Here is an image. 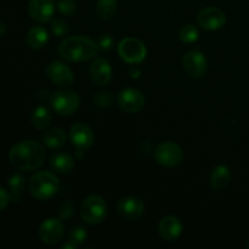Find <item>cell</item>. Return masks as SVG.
<instances>
[{"label":"cell","instance_id":"cell-1","mask_svg":"<svg viewBox=\"0 0 249 249\" xmlns=\"http://www.w3.org/2000/svg\"><path fill=\"white\" fill-rule=\"evenodd\" d=\"M9 160L16 169L31 172L36 170L45 160V150L39 142L24 140L15 143L9 152Z\"/></svg>","mask_w":249,"mask_h":249},{"label":"cell","instance_id":"cell-2","mask_svg":"<svg viewBox=\"0 0 249 249\" xmlns=\"http://www.w3.org/2000/svg\"><path fill=\"white\" fill-rule=\"evenodd\" d=\"M99 45L87 36H68L58 46L61 57L71 62H85L96 56Z\"/></svg>","mask_w":249,"mask_h":249},{"label":"cell","instance_id":"cell-3","mask_svg":"<svg viewBox=\"0 0 249 249\" xmlns=\"http://www.w3.org/2000/svg\"><path fill=\"white\" fill-rule=\"evenodd\" d=\"M60 190V180L53 173L44 170L34 174L29 180V191L38 201L53 198Z\"/></svg>","mask_w":249,"mask_h":249},{"label":"cell","instance_id":"cell-4","mask_svg":"<svg viewBox=\"0 0 249 249\" xmlns=\"http://www.w3.org/2000/svg\"><path fill=\"white\" fill-rule=\"evenodd\" d=\"M80 215L85 223L97 225L102 223L107 215L106 201L99 195H91L83 201L80 207Z\"/></svg>","mask_w":249,"mask_h":249},{"label":"cell","instance_id":"cell-5","mask_svg":"<svg viewBox=\"0 0 249 249\" xmlns=\"http://www.w3.org/2000/svg\"><path fill=\"white\" fill-rule=\"evenodd\" d=\"M50 105L60 116H71L79 108L80 99L72 90H60L51 96Z\"/></svg>","mask_w":249,"mask_h":249},{"label":"cell","instance_id":"cell-6","mask_svg":"<svg viewBox=\"0 0 249 249\" xmlns=\"http://www.w3.org/2000/svg\"><path fill=\"white\" fill-rule=\"evenodd\" d=\"M155 158L163 167L174 168L181 164L184 160V151L177 142L165 141L156 147Z\"/></svg>","mask_w":249,"mask_h":249},{"label":"cell","instance_id":"cell-7","mask_svg":"<svg viewBox=\"0 0 249 249\" xmlns=\"http://www.w3.org/2000/svg\"><path fill=\"white\" fill-rule=\"evenodd\" d=\"M118 53L123 61L131 65L141 63L146 57L145 44L135 38H125L118 44Z\"/></svg>","mask_w":249,"mask_h":249},{"label":"cell","instance_id":"cell-8","mask_svg":"<svg viewBox=\"0 0 249 249\" xmlns=\"http://www.w3.org/2000/svg\"><path fill=\"white\" fill-rule=\"evenodd\" d=\"M118 106L128 113H138L142 111L146 105V99L143 94L139 90L128 88V89L122 90L117 96Z\"/></svg>","mask_w":249,"mask_h":249},{"label":"cell","instance_id":"cell-9","mask_svg":"<svg viewBox=\"0 0 249 249\" xmlns=\"http://www.w3.org/2000/svg\"><path fill=\"white\" fill-rule=\"evenodd\" d=\"M38 235L46 245H56L65 236V225L56 218L46 219L39 228Z\"/></svg>","mask_w":249,"mask_h":249},{"label":"cell","instance_id":"cell-10","mask_svg":"<svg viewBox=\"0 0 249 249\" xmlns=\"http://www.w3.org/2000/svg\"><path fill=\"white\" fill-rule=\"evenodd\" d=\"M182 67L185 72L192 78H199L207 72V58L199 50H191L182 58Z\"/></svg>","mask_w":249,"mask_h":249},{"label":"cell","instance_id":"cell-11","mask_svg":"<svg viewBox=\"0 0 249 249\" xmlns=\"http://www.w3.org/2000/svg\"><path fill=\"white\" fill-rule=\"evenodd\" d=\"M198 24L207 31H216L224 27L226 22V15L221 9L209 6L202 10L197 17Z\"/></svg>","mask_w":249,"mask_h":249},{"label":"cell","instance_id":"cell-12","mask_svg":"<svg viewBox=\"0 0 249 249\" xmlns=\"http://www.w3.org/2000/svg\"><path fill=\"white\" fill-rule=\"evenodd\" d=\"M70 139L75 150L84 152L88 148L91 147L92 142H94V134L89 125L82 123V122H78V123L73 124L71 128Z\"/></svg>","mask_w":249,"mask_h":249},{"label":"cell","instance_id":"cell-13","mask_svg":"<svg viewBox=\"0 0 249 249\" xmlns=\"http://www.w3.org/2000/svg\"><path fill=\"white\" fill-rule=\"evenodd\" d=\"M46 75L51 82L60 87H70L74 83V74L72 70L60 61H53L46 67Z\"/></svg>","mask_w":249,"mask_h":249},{"label":"cell","instance_id":"cell-14","mask_svg":"<svg viewBox=\"0 0 249 249\" xmlns=\"http://www.w3.org/2000/svg\"><path fill=\"white\" fill-rule=\"evenodd\" d=\"M117 209L122 218L126 220H136L145 213V204L138 197L128 196L119 199Z\"/></svg>","mask_w":249,"mask_h":249},{"label":"cell","instance_id":"cell-15","mask_svg":"<svg viewBox=\"0 0 249 249\" xmlns=\"http://www.w3.org/2000/svg\"><path fill=\"white\" fill-rule=\"evenodd\" d=\"M56 5L53 0H31L28 5V14L34 21L45 23L53 18Z\"/></svg>","mask_w":249,"mask_h":249},{"label":"cell","instance_id":"cell-16","mask_svg":"<svg viewBox=\"0 0 249 249\" xmlns=\"http://www.w3.org/2000/svg\"><path fill=\"white\" fill-rule=\"evenodd\" d=\"M90 77L99 87L108 84L112 78V67L108 61L102 57L95 58L90 66Z\"/></svg>","mask_w":249,"mask_h":249},{"label":"cell","instance_id":"cell-17","mask_svg":"<svg viewBox=\"0 0 249 249\" xmlns=\"http://www.w3.org/2000/svg\"><path fill=\"white\" fill-rule=\"evenodd\" d=\"M182 223L178 216L168 215L160 221L158 232L160 236L165 241H175L180 237L182 232Z\"/></svg>","mask_w":249,"mask_h":249},{"label":"cell","instance_id":"cell-18","mask_svg":"<svg viewBox=\"0 0 249 249\" xmlns=\"http://www.w3.org/2000/svg\"><path fill=\"white\" fill-rule=\"evenodd\" d=\"M75 165L74 158L71 155L65 152H57L51 156L50 158V167L53 172L58 174H70L73 172Z\"/></svg>","mask_w":249,"mask_h":249},{"label":"cell","instance_id":"cell-19","mask_svg":"<svg viewBox=\"0 0 249 249\" xmlns=\"http://www.w3.org/2000/svg\"><path fill=\"white\" fill-rule=\"evenodd\" d=\"M231 179H232V175H231L230 169L228 167H225V165H218L212 172L211 178H209V182H211V186L213 189L220 191V190L226 189L230 185Z\"/></svg>","mask_w":249,"mask_h":249},{"label":"cell","instance_id":"cell-20","mask_svg":"<svg viewBox=\"0 0 249 249\" xmlns=\"http://www.w3.org/2000/svg\"><path fill=\"white\" fill-rule=\"evenodd\" d=\"M27 45L32 49H39L44 48L46 45V43L49 41V33L44 27L41 26H36L33 28L29 29V32L27 33Z\"/></svg>","mask_w":249,"mask_h":249},{"label":"cell","instance_id":"cell-21","mask_svg":"<svg viewBox=\"0 0 249 249\" xmlns=\"http://www.w3.org/2000/svg\"><path fill=\"white\" fill-rule=\"evenodd\" d=\"M43 142L49 148L62 147L66 142V134L62 129L53 128L46 131L43 136Z\"/></svg>","mask_w":249,"mask_h":249},{"label":"cell","instance_id":"cell-22","mask_svg":"<svg viewBox=\"0 0 249 249\" xmlns=\"http://www.w3.org/2000/svg\"><path fill=\"white\" fill-rule=\"evenodd\" d=\"M51 119L53 117H51L50 111L44 106L36 107L32 113V123H33L34 128L38 130H44L48 128L51 123Z\"/></svg>","mask_w":249,"mask_h":249},{"label":"cell","instance_id":"cell-23","mask_svg":"<svg viewBox=\"0 0 249 249\" xmlns=\"http://www.w3.org/2000/svg\"><path fill=\"white\" fill-rule=\"evenodd\" d=\"M24 186H26V178L21 173H16L9 180V194L11 196V201L18 202L22 196Z\"/></svg>","mask_w":249,"mask_h":249},{"label":"cell","instance_id":"cell-24","mask_svg":"<svg viewBox=\"0 0 249 249\" xmlns=\"http://www.w3.org/2000/svg\"><path fill=\"white\" fill-rule=\"evenodd\" d=\"M117 12V0H97L96 14L101 19L112 18Z\"/></svg>","mask_w":249,"mask_h":249},{"label":"cell","instance_id":"cell-25","mask_svg":"<svg viewBox=\"0 0 249 249\" xmlns=\"http://www.w3.org/2000/svg\"><path fill=\"white\" fill-rule=\"evenodd\" d=\"M88 237V231L84 226L82 225H75L71 229V231L68 232V240L67 242L71 243L73 247H78V246L82 245Z\"/></svg>","mask_w":249,"mask_h":249},{"label":"cell","instance_id":"cell-26","mask_svg":"<svg viewBox=\"0 0 249 249\" xmlns=\"http://www.w3.org/2000/svg\"><path fill=\"white\" fill-rule=\"evenodd\" d=\"M198 29L192 24H186V26L181 27L179 32V38L182 43L185 44H192L198 39Z\"/></svg>","mask_w":249,"mask_h":249},{"label":"cell","instance_id":"cell-27","mask_svg":"<svg viewBox=\"0 0 249 249\" xmlns=\"http://www.w3.org/2000/svg\"><path fill=\"white\" fill-rule=\"evenodd\" d=\"M57 7L61 14L66 15V16H73L77 12V4L74 0H60Z\"/></svg>","mask_w":249,"mask_h":249},{"label":"cell","instance_id":"cell-28","mask_svg":"<svg viewBox=\"0 0 249 249\" xmlns=\"http://www.w3.org/2000/svg\"><path fill=\"white\" fill-rule=\"evenodd\" d=\"M51 31L55 36H63L68 33L70 28H68L67 22L61 18H56L51 23Z\"/></svg>","mask_w":249,"mask_h":249},{"label":"cell","instance_id":"cell-29","mask_svg":"<svg viewBox=\"0 0 249 249\" xmlns=\"http://www.w3.org/2000/svg\"><path fill=\"white\" fill-rule=\"evenodd\" d=\"M95 105L99 107H109L113 104V96L109 92L100 91L94 97Z\"/></svg>","mask_w":249,"mask_h":249},{"label":"cell","instance_id":"cell-30","mask_svg":"<svg viewBox=\"0 0 249 249\" xmlns=\"http://www.w3.org/2000/svg\"><path fill=\"white\" fill-rule=\"evenodd\" d=\"M74 214V207H73L72 202L65 201L61 203L60 208H58V215L61 219H70L71 216Z\"/></svg>","mask_w":249,"mask_h":249},{"label":"cell","instance_id":"cell-31","mask_svg":"<svg viewBox=\"0 0 249 249\" xmlns=\"http://www.w3.org/2000/svg\"><path fill=\"white\" fill-rule=\"evenodd\" d=\"M10 201H11L10 194L4 189V187L0 186V212L4 211V209L9 206Z\"/></svg>","mask_w":249,"mask_h":249},{"label":"cell","instance_id":"cell-32","mask_svg":"<svg viewBox=\"0 0 249 249\" xmlns=\"http://www.w3.org/2000/svg\"><path fill=\"white\" fill-rule=\"evenodd\" d=\"M112 44H113V40H112V38L109 36H104L100 38V41H99V48H101L102 50H108V49H111Z\"/></svg>","mask_w":249,"mask_h":249},{"label":"cell","instance_id":"cell-33","mask_svg":"<svg viewBox=\"0 0 249 249\" xmlns=\"http://www.w3.org/2000/svg\"><path fill=\"white\" fill-rule=\"evenodd\" d=\"M5 32H6V27H5L4 23H1V22H0V36H4Z\"/></svg>","mask_w":249,"mask_h":249},{"label":"cell","instance_id":"cell-34","mask_svg":"<svg viewBox=\"0 0 249 249\" xmlns=\"http://www.w3.org/2000/svg\"><path fill=\"white\" fill-rule=\"evenodd\" d=\"M247 248H249V242L247 243Z\"/></svg>","mask_w":249,"mask_h":249}]
</instances>
